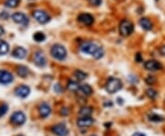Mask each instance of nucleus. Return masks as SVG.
Masks as SVG:
<instances>
[{"instance_id":"nucleus-1","label":"nucleus","mask_w":165,"mask_h":136,"mask_svg":"<svg viewBox=\"0 0 165 136\" xmlns=\"http://www.w3.org/2000/svg\"><path fill=\"white\" fill-rule=\"evenodd\" d=\"M80 50L85 53L93 56L95 59H101L104 56V50L96 43L91 41H84L80 46Z\"/></svg>"},{"instance_id":"nucleus-2","label":"nucleus","mask_w":165,"mask_h":136,"mask_svg":"<svg viewBox=\"0 0 165 136\" xmlns=\"http://www.w3.org/2000/svg\"><path fill=\"white\" fill-rule=\"evenodd\" d=\"M51 54H52V56L54 59H58V60H63V59H66L67 51H66V49L62 45H61V44H54L52 47Z\"/></svg>"},{"instance_id":"nucleus-3","label":"nucleus","mask_w":165,"mask_h":136,"mask_svg":"<svg viewBox=\"0 0 165 136\" xmlns=\"http://www.w3.org/2000/svg\"><path fill=\"white\" fill-rule=\"evenodd\" d=\"M121 88H122V82L119 79H117V78H110L106 85L107 91L111 94L118 91L119 90H121Z\"/></svg>"},{"instance_id":"nucleus-4","label":"nucleus","mask_w":165,"mask_h":136,"mask_svg":"<svg viewBox=\"0 0 165 136\" xmlns=\"http://www.w3.org/2000/svg\"><path fill=\"white\" fill-rule=\"evenodd\" d=\"M134 31V25L131 21L124 19L119 24V33L123 37H128L131 35Z\"/></svg>"},{"instance_id":"nucleus-5","label":"nucleus","mask_w":165,"mask_h":136,"mask_svg":"<svg viewBox=\"0 0 165 136\" xmlns=\"http://www.w3.org/2000/svg\"><path fill=\"white\" fill-rule=\"evenodd\" d=\"M33 16L41 24H46L51 20V16H49V14L43 10H35L33 12Z\"/></svg>"},{"instance_id":"nucleus-6","label":"nucleus","mask_w":165,"mask_h":136,"mask_svg":"<svg viewBox=\"0 0 165 136\" xmlns=\"http://www.w3.org/2000/svg\"><path fill=\"white\" fill-rule=\"evenodd\" d=\"M52 133L57 136H67L69 134L68 129L65 124L58 123L52 128Z\"/></svg>"},{"instance_id":"nucleus-7","label":"nucleus","mask_w":165,"mask_h":136,"mask_svg":"<svg viewBox=\"0 0 165 136\" xmlns=\"http://www.w3.org/2000/svg\"><path fill=\"white\" fill-rule=\"evenodd\" d=\"M12 19L16 23L20 24L22 26H27L29 22V19L25 14L23 13H15L12 15Z\"/></svg>"},{"instance_id":"nucleus-8","label":"nucleus","mask_w":165,"mask_h":136,"mask_svg":"<svg viewBox=\"0 0 165 136\" xmlns=\"http://www.w3.org/2000/svg\"><path fill=\"white\" fill-rule=\"evenodd\" d=\"M26 121V116L22 111H16L11 116V122L16 125H22Z\"/></svg>"},{"instance_id":"nucleus-9","label":"nucleus","mask_w":165,"mask_h":136,"mask_svg":"<svg viewBox=\"0 0 165 136\" xmlns=\"http://www.w3.org/2000/svg\"><path fill=\"white\" fill-rule=\"evenodd\" d=\"M144 67L146 69H148L150 71H156V70H159L162 68V64L155 59H151V60L146 61L144 64Z\"/></svg>"},{"instance_id":"nucleus-10","label":"nucleus","mask_w":165,"mask_h":136,"mask_svg":"<svg viewBox=\"0 0 165 136\" xmlns=\"http://www.w3.org/2000/svg\"><path fill=\"white\" fill-rule=\"evenodd\" d=\"M77 18H78V21H80L81 23L86 25V26H91L94 23V16L90 14H80Z\"/></svg>"},{"instance_id":"nucleus-11","label":"nucleus","mask_w":165,"mask_h":136,"mask_svg":"<svg viewBox=\"0 0 165 136\" xmlns=\"http://www.w3.org/2000/svg\"><path fill=\"white\" fill-rule=\"evenodd\" d=\"M13 75L7 70H0V83L8 84L13 82Z\"/></svg>"},{"instance_id":"nucleus-12","label":"nucleus","mask_w":165,"mask_h":136,"mask_svg":"<svg viewBox=\"0 0 165 136\" xmlns=\"http://www.w3.org/2000/svg\"><path fill=\"white\" fill-rule=\"evenodd\" d=\"M30 92V89L26 86V85H21V86H18L16 90H15V94L19 97V98H26L28 96Z\"/></svg>"},{"instance_id":"nucleus-13","label":"nucleus","mask_w":165,"mask_h":136,"mask_svg":"<svg viewBox=\"0 0 165 136\" xmlns=\"http://www.w3.org/2000/svg\"><path fill=\"white\" fill-rule=\"evenodd\" d=\"M34 62L36 65L40 66V67H44L46 65V58L43 52L41 51H37L34 54Z\"/></svg>"},{"instance_id":"nucleus-14","label":"nucleus","mask_w":165,"mask_h":136,"mask_svg":"<svg viewBox=\"0 0 165 136\" xmlns=\"http://www.w3.org/2000/svg\"><path fill=\"white\" fill-rule=\"evenodd\" d=\"M39 111H40V114H41V117L42 118H46L48 117L51 112H52V109H51V106L46 103V102H43L41 103L39 107Z\"/></svg>"},{"instance_id":"nucleus-15","label":"nucleus","mask_w":165,"mask_h":136,"mask_svg":"<svg viewBox=\"0 0 165 136\" xmlns=\"http://www.w3.org/2000/svg\"><path fill=\"white\" fill-rule=\"evenodd\" d=\"M94 123V119L90 117H81L77 121V125L79 127H89Z\"/></svg>"},{"instance_id":"nucleus-16","label":"nucleus","mask_w":165,"mask_h":136,"mask_svg":"<svg viewBox=\"0 0 165 136\" xmlns=\"http://www.w3.org/2000/svg\"><path fill=\"white\" fill-rule=\"evenodd\" d=\"M27 55V50L22 48V47H18L14 49V51L12 52V56L15 57L16 59H22L26 57Z\"/></svg>"},{"instance_id":"nucleus-17","label":"nucleus","mask_w":165,"mask_h":136,"mask_svg":"<svg viewBox=\"0 0 165 136\" xmlns=\"http://www.w3.org/2000/svg\"><path fill=\"white\" fill-rule=\"evenodd\" d=\"M139 25L145 30H151L152 28V23H151V20L147 17H142L139 20Z\"/></svg>"},{"instance_id":"nucleus-18","label":"nucleus","mask_w":165,"mask_h":136,"mask_svg":"<svg viewBox=\"0 0 165 136\" xmlns=\"http://www.w3.org/2000/svg\"><path fill=\"white\" fill-rule=\"evenodd\" d=\"M83 95L85 96H90L93 93V89L90 85L88 84H82L80 86V91Z\"/></svg>"},{"instance_id":"nucleus-19","label":"nucleus","mask_w":165,"mask_h":136,"mask_svg":"<svg viewBox=\"0 0 165 136\" xmlns=\"http://www.w3.org/2000/svg\"><path fill=\"white\" fill-rule=\"evenodd\" d=\"M80 84L77 83L76 82H73V81H70L67 83V89H68L70 91H73V92H77L80 91Z\"/></svg>"},{"instance_id":"nucleus-20","label":"nucleus","mask_w":165,"mask_h":136,"mask_svg":"<svg viewBox=\"0 0 165 136\" xmlns=\"http://www.w3.org/2000/svg\"><path fill=\"white\" fill-rule=\"evenodd\" d=\"M148 118H149L150 122H152V123H161V122L164 121V118L162 115H159L157 113H151V114H149Z\"/></svg>"},{"instance_id":"nucleus-21","label":"nucleus","mask_w":165,"mask_h":136,"mask_svg":"<svg viewBox=\"0 0 165 136\" xmlns=\"http://www.w3.org/2000/svg\"><path fill=\"white\" fill-rule=\"evenodd\" d=\"M9 51V46L8 44L4 40H0V56L6 55Z\"/></svg>"},{"instance_id":"nucleus-22","label":"nucleus","mask_w":165,"mask_h":136,"mask_svg":"<svg viewBox=\"0 0 165 136\" xmlns=\"http://www.w3.org/2000/svg\"><path fill=\"white\" fill-rule=\"evenodd\" d=\"M17 72H18V74L20 77L25 78V77H27L28 75L29 70H28V68L27 67L21 65V66H18V67L17 68Z\"/></svg>"},{"instance_id":"nucleus-23","label":"nucleus","mask_w":165,"mask_h":136,"mask_svg":"<svg viewBox=\"0 0 165 136\" xmlns=\"http://www.w3.org/2000/svg\"><path fill=\"white\" fill-rule=\"evenodd\" d=\"M93 112V109L91 107H82L79 110V114L81 117H90Z\"/></svg>"},{"instance_id":"nucleus-24","label":"nucleus","mask_w":165,"mask_h":136,"mask_svg":"<svg viewBox=\"0 0 165 136\" xmlns=\"http://www.w3.org/2000/svg\"><path fill=\"white\" fill-rule=\"evenodd\" d=\"M19 2H20V0H7L5 2V6L9 8H14L18 6Z\"/></svg>"},{"instance_id":"nucleus-25","label":"nucleus","mask_w":165,"mask_h":136,"mask_svg":"<svg viewBox=\"0 0 165 136\" xmlns=\"http://www.w3.org/2000/svg\"><path fill=\"white\" fill-rule=\"evenodd\" d=\"M33 39H34V40L37 41V42H42V41L46 40V36L42 32H36L33 35Z\"/></svg>"},{"instance_id":"nucleus-26","label":"nucleus","mask_w":165,"mask_h":136,"mask_svg":"<svg viewBox=\"0 0 165 136\" xmlns=\"http://www.w3.org/2000/svg\"><path fill=\"white\" fill-rule=\"evenodd\" d=\"M74 76L75 78H77V80L79 81H83L86 77H87V74L85 72H83L82 70H76L74 72Z\"/></svg>"},{"instance_id":"nucleus-27","label":"nucleus","mask_w":165,"mask_h":136,"mask_svg":"<svg viewBox=\"0 0 165 136\" xmlns=\"http://www.w3.org/2000/svg\"><path fill=\"white\" fill-rule=\"evenodd\" d=\"M146 94L147 96L150 98V99H152V100H154L157 95H158V93H157V91H155V90H153V89H148L147 91H146Z\"/></svg>"},{"instance_id":"nucleus-28","label":"nucleus","mask_w":165,"mask_h":136,"mask_svg":"<svg viewBox=\"0 0 165 136\" xmlns=\"http://www.w3.org/2000/svg\"><path fill=\"white\" fill-rule=\"evenodd\" d=\"M8 105H6V104L1 105V106H0V118H1L2 116H4V115L8 112Z\"/></svg>"},{"instance_id":"nucleus-29","label":"nucleus","mask_w":165,"mask_h":136,"mask_svg":"<svg viewBox=\"0 0 165 136\" xmlns=\"http://www.w3.org/2000/svg\"><path fill=\"white\" fill-rule=\"evenodd\" d=\"M145 82H146L147 84H149V85H152L153 83H155L156 79H155V77H153V76H148V78H146Z\"/></svg>"},{"instance_id":"nucleus-30","label":"nucleus","mask_w":165,"mask_h":136,"mask_svg":"<svg viewBox=\"0 0 165 136\" xmlns=\"http://www.w3.org/2000/svg\"><path fill=\"white\" fill-rule=\"evenodd\" d=\"M88 2L90 3V5L92 6H96V7H98L101 5L102 3V0H88Z\"/></svg>"},{"instance_id":"nucleus-31","label":"nucleus","mask_w":165,"mask_h":136,"mask_svg":"<svg viewBox=\"0 0 165 136\" xmlns=\"http://www.w3.org/2000/svg\"><path fill=\"white\" fill-rule=\"evenodd\" d=\"M69 111H68V109L67 108H65V107H63L62 109V110H61V114L62 115V116H67L68 115Z\"/></svg>"},{"instance_id":"nucleus-32","label":"nucleus","mask_w":165,"mask_h":136,"mask_svg":"<svg viewBox=\"0 0 165 136\" xmlns=\"http://www.w3.org/2000/svg\"><path fill=\"white\" fill-rule=\"evenodd\" d=\"M159 52H160V54L161 55L165 56V45L164 46H162V47L159 49Z\"/></svg>"},{"instance_id":"nucleus-33","label":"nucleus","mask_w":165,"mask_h":136,"mask_svg":"<svg viewBox=\"0 0 165 136\" xmlns=\"http://www.w3.org/2000/svg\"><path fill=\"white\" fill-rule=\"evenodd\" d=\"M136 61H137V62L142 61V56H141L140 53H137V54H136Z\"/></svg>"},{"instance_id":"nucleus-34","label":"nucleus","mask_w":165,"mask_h":136,"mask_svg":"<svg viewBox=\"0 0 165 136\" xmlns=\"http://www.w3.org/2000/svg\"><path fill=\"white\" fill-rule=\"evenodd\" d=\"M54 90L55 91H57V92H61V91H62V88H61L60 84H56V85H55Z\"/></svg>"},{"instance_id":"nucleus-35","label":"nucleus","mask_w":165,"mask_h":136,"mask_svg":"<svg viewBox=\"0 0 165 136\" xmlns=\"http://www.w3.org/2000/svg\"><path fill=\"white\" fill-rule=\"evenodd\" d=\"M132 136H146L144 134H142V133H136V134H134Z\"/></svg>"},{"instance_id":"nucleus-36","label":"nucleus","mask_w":165,"mask_h":136,"mask_svg":"<svg viewBox=\"0 0 165 136\" xmlns=\"http://www.w3.org/2000/svg\"><path fill=\"white\" fill-rule=\"evenodd\" d=\"M3 33H4V29H3V27L0 26V36H1Z\"/></svg>"},{"instance_id":"nucleus-37","label":"nucleus","mask_w":165,"mask_h":136,"mask_svg":"<svg viewBox=\"0 0 165 136\" xmlns=\"http://www.w3.org/2000/svg\"><path fill=\"white\" fill-rule=\"evenodd\" d=\"M18 136H22V135H18Z\"/></svg>"},{"instance_id":"nucleus-38","label":"nucleus","mask_w":165,"mask_h":136,"mask_svg":"<svg viewBox=\"0 0 165 136\" xmlns=\"http://www.w3.org/2000/svg\"><path fill=\"white\" fill-rule=\"evenodd\" d=\"M93 136H95V135H93Z\"/></svg>"}]
</instances>
